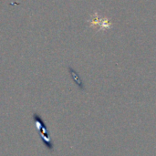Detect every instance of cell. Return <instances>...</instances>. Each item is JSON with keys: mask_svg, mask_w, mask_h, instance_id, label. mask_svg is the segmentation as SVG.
I'll use <instances>...</instances> for the list:
<instances>
[{"mask_svg": "<svg viewBox=\"0 0 156 156\" xmlns=\"http://www.w3.org/2000/svg\"><path fill=\"white\" fill-rule=\"evenodd\" d=\"M33 120H34L35 124L39 132V135L43 141V144H45V146L48 148V151L52 152L54 149V144H53L52 140L49 139V133L47 129L45 122H43L42 117L38 113H36V112L33 114Z\"/></svg>", "mask_w": 156, "mask_h": 156, "instance_id": "6da1fadb", "label": "cell"}, {"mask_svg": "<svg viewBox=\"0 0 156 156\" xmlns=\"http://www.w3.org/2000/svg\"><path fill=\"white\" fill-rule=\"evenodd\" d=\"M93 26H100V27H101V29H106V28H109L110 27H111V24L109 23V21L107 20V19H105V18H103V19H101V18H100L97 15H95V16H92V18H91V20L90 21Z\"/></svg>", "mask_w": 156, "mask_h": 156, "instance_id": "7a4b0ae2", "label": "cell"}, {"mask_svg": "<svg viewBox=\"0 0 156 156\" xmlns=\"http://www.w3.org/2000/svg\"><path fill=\"white\" fill-rule=\"evenodd\" d=\"M69 73H70V75H71V78L74 80V81H75L80 87L82 88V82H81V80H80V77H79V75L77 74V72H76L73 69H71L70 67L69 68Z\"/></svg>", "mask_w": 156, "mask_h": 156, "instance_id": "3957f363", "label": "cell"}]
</instances>
